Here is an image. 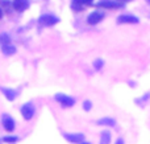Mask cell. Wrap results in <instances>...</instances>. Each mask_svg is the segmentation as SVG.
<instances>
[{"label":"cell","instance_id":"cell-1","mask_svg":"<svg viewBox=\"0 0 150 144\" xmlns=\"http://www.w3.org/2000/svg\"><path fill=\"white\" fill-rule=\"evenodd\" d=\"M54 99L57 101L58 103H61L63 107H73L74 103H75L74 98L73 97H69V95H66V94H57L54 97Z\"/></svg>","mask_w":150,"mask_h":144},{"label":"cell","instance_id":"cell-23","mask_svg":"<svg viewBox=\"0 0 150 144\" xmlns=\"http://www.w3.org/2000/svg\"><path fill=\"white\" fill-rule=\"evenodd\" d=\"M146 1H148V3H149V4H150V0H146Z\"/></svg>","mask_w":150,"mask_h":144},{"label":"cell","instance_id":"cell-9","mask_svg":"<svg viewBox=\"0 0 150 144\" xmlns=\"http://www.w3.org/2000/svg\"><path fill=\"white\" fill-rule=\"evenodd\" d=\"M0 90H1V93L7 97L8 101H13L16 97H17V93L13 89H8V87H0Z\"/></svg>","mask_w":150,"mask_h":144},{"label":"cell","instance_id":"cell-16","mask_svg":"<svg viewBox=\"0 0 150 144\" xmlns=\"http://www.w3.org/2000/svg\"><path fill=\"white\" fill-rule=\"evenodd\" d=\"M17 140H18L17 136H5V138H3V142H5V143H16Z\"/></svg>","mask_w":150,"mask_h":144},{"label":"cell","instance_id":"cell-5","mask_svg":"<svg viewBox=\"0 0 150 144\" xmlns=\"http://www.w3.org/2000/svg\"><path fill=\"white\" fill-rule=\"evenodd\" d=\"M63 138L69 143H82L84 142V136L82 134H63Z\"/></svg>","mask_w":150,"mask_h":144},{"label":"cell","instance_id":"cell-12","mask_svg":"<svg viewBox=\"0 0 150 144\" xmlns=\"http://www.w3.org/2000/svg\"><path fill=\"white\" fill-rule=\"evenodd\" d=\"M99 7H103V8H120L122 7L121 4H117L115 1H100L99 3Z\"/></svg>","mask_w":150,"mask_h":144},{"label":"cell","instance_id":"cell-7","mask_svg":"<svg viewBox=\"0 0 150 144\" xmlns=\"http://www.w3.org/2000/svg\"><path fill=\"white\" fill-rule=\"evenodd\" d=\"M117 21L121 24H124V23L125 24H137L138 19L133 15H121L119 19H117Z\"/></svg>","mask_w":150,"mask_h":144},{"label":"cell","instance_id":"cell-15","mask_svg":"<svg viewBox=\"0 0 150 144\" xmlns=\"http://www.w3.org/2000/svg\"><path fill=\"white\" fill-rule=\"evenodd\" d=\"M9 36H8V34H0V44L1 45H4V44H9Z\"/></svg>","mask_w":150,"mask_h":144},{"label":"cell","instance_id":"cell-2","mask_svg":"<svg viewBox=\"0 0 150 144\" xmlns=\"http://www.w3.org/2000/svg\"><path fill=\"white\" fill-rule=\"evenodd\" d=\"M58 21H59V19L55 17L54 15H42L38 19L40 25H42V26H52L54 24H57Z\"/></svg>","mask_w":150,"mask_h":144},{"label":"cell","instance_id":"cell-3","mask_svg":"<svg viewBox=\"0 0 150 144\" xmlns=\"http://www.w3.org/2000/svg\"><path fill=\"white\" fill-rule=\"evenodd\" d=\"M21 115L24 116L25 120H30L34 115V106L32 103H25V105L21 107Z\"/></svg>","mask_w":150,"mask_h":144},{"label":"cell","instance_id":"cell-22","mask_svg":"<svg viewBox=\"0 0 150 144\" xmlns=\"http://www.w3.org/2000/svg\"><path fill=\"white\" fill-rule=\"evenodd\" d=\"M79 144H90V143H87V142H82V143H79Z\"/></svg>","mask_w":150,"mask_h":144},{"label":"cell","instance_id":"cell-18","mask_svg":"<svg viewBox=\"0 0 150 144\" xmlns=\"http://www.w3.org/2000/svg\"><path fill=\"white\" fill-rule=\"evenodd\" d=\"M83 107H84L86 111H90L91 110V102L90 101H86V102L83 103Z\"/></svg>","mask_w":150,"mask_h":144},{"label":"cell","instance_id":"cell-11","mask_svg":"<svg viewBox=\"0 0 150 144\" xmlns=\"http://www.w3.org/2000/svg\"><path fill=\"white\" fill-rule=\"evenodd\" d=\"M99 126H109V127H113L116 124V120L113 118H103L100 120H98Z\"/></svg>","mask_w":150,"mask_h":144},{"label":"cell","instance_id":"cell-10","mask_svg":"<svg viewBox=\"0 0 150 144\" xmlns=\"http://www.w3.org/2000/svg\"><path fill=\"white\" fill-rule=\"evenodd\" d=\"M1 52L5 56H12L13 53H16V48L12 44H4L1 45Z\"/></svg>","mask_w":150,"mask_h":144},{"label":"cell","instance_id":"cell-14","mask_svg":"<svg viewBox=\"0 0 150 144\" xmlns=\"http://www.w3.org/2000/svg\"><path fill=\"white\" fill-rule=\"evenodd\" d=\"M75 4H79V5H91L93 3V0H74Z\"/></svg>","mask_w":150,"mask_h":144},{"label":"cell","instance_id":"cell-8","mask_svg":"<svg viewBox=\"0 0 150 144\" xmlns=\"http://www.w3.org/2000/svg\"><path fill=\"white\" fill-rule=\"evenodd\" d=\"M12 7L16 11H18V12H23V11H25L29 7V3L26 0H13Z\"/></svg>","mask_w":150,"mask_h":144},{"label":"cell","instance_id":"cell-13","mask_svg":"<svg viewBox=\"0 0 150 144\" xmlns=\"http://www.w3.org/2000/svg\"><path fill=\"white\" fill-rule=\"evenodd\" d=\"M111 143V134L109 131H103L100 136V144H109Z\"/></svg>","mask_w":150,"mask_h":144},{"label":"cell","instance_id":"cell-20","mask_svg":"<svg viewBox=\"0 0 150 144\" xmlns=\"http://www.w3.org/2000/svg\"><path fill=\"white\" fill-rule=\"evenodd\" d=\"M117 1H120V3H125V1H130V0H117Z\"/></svg>","mask_w":150,"mask_h":144},{"label":"cell","instance_id":"cell-21","mask_svg":"<svg viewBox=\"0 0 150 144\" xmlns=\"http://www.w3.org/2000/svg\"><path fill=\"white\" fill-rule=\"evenodd\" d=\"M1 16H3V11L0 9V19H1Z\"/></svg>","mask_w":150,"mask_h":144},{"label":"cell","instance_id":"cell-17","mask_svg":"<svg viewBox=\"0 0 150 144\" xmlns=\"http://www.w3.org/2000/svg\"><path fill=\"white\" fill-rule=\"evenodd\" d=\"M103 65H104V62L101 60H96L95 62H93V68H95L96 70H100V69L103 68Z\"/></svg>","mask_w":150,"mask_h":144},{"label":"cell","instance_id":"cell-4","mask_svg":"<svg viewBox=\"0 0 150 144\" xmlns=\"http://www.w3.org/2000/svg\"><path fill=\"white\" fill-rule=\"evenodd\" d=\"M103 17H104L103 13L95 11V12H92V13H90V15H88L87 21H88V24H91V25H96L98 23H100V21L103 20Z\"/></svg>","mask_w":150,"mask_h":144},{"label":"cell","instance_id":"cell-19","mask_svg":"<svg viewBox=\"0 0 150 144\" xmlns=\"http://www.w3.org/2000/svg\"><path fill=\"white\" fill-rule=\"evenodd\" d=\"M116 144H124V140H122V139H117Z\"/></svg>","mask_w":150,"mask_h":144},{"label":"cell","instance_id":"cell-6","mask_svg":"<svg viewBox=\"0 0 150 144\" xmlns=\"http://www.w3.org/2000/svg\"><path fill=\"white\" fill-rule=\"evenodd\" d=\"M3 126H4V128H5V131H8V132H12L13 130H15V120H13L11 116H8V115H3Z\"/></svg>","mask_w":150,"mask_h":144}]
</instances>
